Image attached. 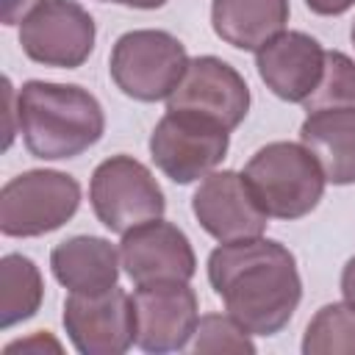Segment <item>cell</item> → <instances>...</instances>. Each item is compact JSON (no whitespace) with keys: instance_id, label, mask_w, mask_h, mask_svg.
I'll use <instances>...</instances> for the list:
<instances>
[{"instance_id":"obj_8","label":"cell","mask_w":355,"mask_h":355,"mask_svg":"<svg viewBox=\"0 0 355 355\" xmlns=\"http://www.w3.org/2000/svg\"><path fill=\"white\" fill-rule=\"evenodd\" d=\"M97 28L92 14L75 0H44L19 25L22 53L55 69H78L94 50Z\"/></svg>"},{"instance_id":"obj_27","label":"cell","mask_w":355,"mask_h":355,"mask_svg":"<svg viewBox=\"0 0 355 355\" xmlns=\"http://www.w3.org/2000/svg\"><path fill=\"white\" fill-rule=\"evenodd\" d=\"M119 6H128V8H141V11H153V8H161L166 0H116Z\"/></svg>"},{"instance_id":"obj_25","label":"cell","mask_w":355,"mask_h":355,"mask_svg":"<svg viewBox=\"0 0 355 355\" xmlns=\"http://www.w3.org/2000/svg\"><path fill=\"white\" fill-rule=\"evenodd\" d=\"M305 6L319 17H338L355 6V0H305Z\"/></svg>"},{"instance_id":"obj_10","label":"cell","mask_w":355,"mask_h":355,"mask_svg":"<svg viewBox=\"0 0 355 355\" xmlns=\"http://www.w3.org/2000/svg\"><path fill=\"white\" fill-rule=\"evenodd\" d=\"M61 322L80 355H122L136 344L133 300L119 286L100 294L69 291Z\"/></svg>"},{"instance_id":"obj_2","label":"cell","mask_w":355,"mask_h":355,"mask_svg":"<svg viewBox=\"0 0 355 355\" xmlns=\"http://www.w3.org/2000/svg\"><path fill=\"white\" fill-rule=\"evenodd\" d=\"M17 116L22 144L42 161L78 158L105 133L100 100L78 83H22L17 92Z\"/></svg>"},{"instance_id":"obj_17","label":"cell","mask_w":355,"mask_h":355,"mask_svg":"<svg viewBox=\"0 0 355 355\" xmlns=\"http://www.w3.org/2000/svg\"><path fill=\"white\" fill-rule=\"evenodd\" d=\"M288 14V0H211L214 33L247 53H258L269 39L283 33Z\"/></svg>"},{"instance_id":"obj_19","label":"cell","mask_w":355,"mask_h":355,"mask_svg":"<svg viewBox=\"0 0 355 355\" xmlns=\"http://www.w3.org/2000/svg\"><path fill=\"white\" fill-rule=\"evenodd\" d=\"M302 355H355V308L347 302L322 305L305 327Z\"/></svg>"},{"instance_id":"obj_28","label":"cell","mask_w":355,"mask_h":355,"mask_svg":"<svg viewBox=\"0 0 355 355\" xmlns=\"http://www.w3.org/2000/svg\"><path fill=\"white\" fill-rule=\"evenodd\" d=\"M349 39H352V47H355V22H352V31H349Z\"/></svg>"},{"instance_id":"obj_24","label":"cell","mask_w":355,"mask_h":355,"mask_svg":"<svg viewBox=\"0 0 355 355\" xmlns=\"http://www.w3.org/2000/svg\"><path fill=\"white\" fill-rule=\"evenodd\" d=\"M3 97H6V114H3V116H6V130H3V133H6V141H3V147L8 150L11 141H14V133H19V130L11 125V119H19V116H17V92H14V86H11L8 78L3 80Z\"/></svg>"},{"instance_id":"obj_4","label":"cell","mask_w":355,"mask_h":355,"mask_svg":"<svg viewBox=\"0 0 355 355\" xmlns=\"http://www.w3.org/2000/svg\"><path fill=\"white\" fill-rule=\"evenodd\" d=\"M189 67V53L178 36L158 28L122 33L108 58L114 86L139 103L166 100Z\"/></svg>"},{"instance_id":"obj_26","label":"cell","mask_w":355,"mask_h":355,"mask_svg":"<svg viewBox=\"0 0 355 355\" xmlns=\"http://www.w3.org/2000/svg\"><path fill=\"white\" fill-rule=\"evenodd\" d=\"M341 297L349 308H355V255L341 269Z\"/></svg>"},{"instance_id":"obj_18","label":"cell","mask_w":355,"mask_h":355,"mask_svg":"<svg viewBox=\"0 0 355 355\" xmlns=\"http://www.w3.org/2000/svg\"><path fill=\"white\" fill-rule=\"evenodd\" d=\"M44 300V280L39 266L19 252H8L0 261V327L8 330L36 316Z\"/></svg>"},{"instance_id":"obj_20","label":"cell","mask_w":355,"mask_h":355,"mask_svg":"<svg viewBox=\"0 0 355 355\" xmlns=\"http://www.w3.org/2000/svg\"><path fill=\"white\" fill-rule=\"evenodd\" d=\"M302 105L305 111L355 108V61L341 50H327L322 80Z\"/></svg>"},{"instance_id":"obj_7","label":"cell","mask_w":355,"mask_h":355,"mask_svg":"<svg viewBox=\"0 0 355 355\" xmlns=\"http://www.w3.org/2000/svg\"><path fill=\"white\" fill-rule=\"evenodd\" d=\"M147 147L153 164L172 183L189 186L222 164L230 147V130L191 111H166L155 122Z\"/></svg>"},{"instance_id":"obj_9","label":"cell","mask_w":355,"mask_h":355,"mask_svg":"<svg viewBox=\"0 0 355 355\" xmlns=\"http://www.w3.org/2000/svg\"><path fill=\"white\" fill-rule=\"evenodd\" d=\"M136 313V347L150 355L180 352L191 344L200 302L189 280L139 283L130 294Z\"/></svg>"},{"instance_id":"obj_12","label":"cell","mask_w":355,"mask_h":355,"mask_svg":"<svg viewBox=\"0 0 355 355\" xmlns=\"http://www.w3.org/2000/svg\"><path fill=\"white\" fill-rule=\"evenodd\" d=\"M191 214L219 244L263 236L269 225V216L255 200L247 178L233 169H214L200 180L191 197Z\"/></svg>"},{"instance_id":"obj_6","label":"cell","mask_w":355,"mask_h":355,"mask_svg":"<svg viewBox=\"0 0 355 355\" xmlns=\"http://www.w3.org/2000/svg\"><path fill=\"white\" fill-rule=\"evenodd\" d=\"M89 202L97 222L119 236L136 225L161 219L166 211L164 189L133 155H111L94 166L89 180Z\"/></svg>"},{"instance_id":"obj_29","label":"cell","mask_w":355,"mask_h":355,"mask_svg":"<svg viewBox=\"0 0 355 355\" xmlns=\"http://www.w3.org/2000/svg\"><path fill=\"white\" fill-rule=\"evenodd\" d=\"M103 3H116V0H103Z\"/></svg>"},{"instance_id":"obj_16","label":"cell","mask_w":355,"mask_h":355,"mask_svg":"<svg viewBox=\"0 0 355 355\" xmlns=\"http://www.w3.org/2000/svg\"><path fill=\"white\" fill-rule=\"evenodd\" d=\"M300 141L313 153L327 183H355V108L308 111L300 125Z\"/></svg>"},{"instance_id":"obj_5","label":"cell","mask_w":355,"mask_h":355,"mask_svg":"<svg viewBox=\"0 0 355 355\" xmlns=\"http://www.w3.org/2000/svg\"><path fill=\"white\" fill-rule=\"evenodd\" d=\"M80 208V183L61 169H28L0 189V233L36 239L64 227Z\"/></svg>"},{"instance_id":"obj_14","label":"cell","mask_w":355,"mask_h":355,"mask_svg":"<svg viewBox=\"0 0 355 355\" xmlns=\"http://www.w3.org/2000/svg\"><path fill=\"white\" fill-rule=\"evenodd\" d=\"M327 50L305 31H283L255 53V69L266 89L286 103H305L324 72Z\"/></svg>"},{"instance_id":"obj_23","label":"cell","mask_w":355,"mask_h":355,"mask_svg":"<svg viewBox=\"0 0 355 355\" xmlns=\"http://www.w3.org/2000/svg\"><path fill=\"white\" fill-rule=\"evenodd\" d=\"M44 0H3V25H22L28 14H33Z\"/></svg>"},{"instance_id":"obj_21","label":"cell","mask_w":355,"mask_h":355,"mask_svg":"<svg viewBox=\"0 0 355 355\" xmlns=\"http://www.w3.org/2000/svg\"><path fill=\"white\" fill-rule=\"evenodd\" d=\"M191 352H255L250 333L227 313H205L197 322V330L189 344Z\"/></svg>"},{"instance_id":"obj_3","label":"cell","mask_w":355,"mask_h":355,"mask_svg":"<svg viewBox=\"0 0 355 355\" xmlns=\"http://www.w3.org/2000/svg\"><path fill=\"white\" fill-rule=\"evenodd\" d=\"M272 219H302L308 216L327 186V178L302 141H272L261 147L241 172Z\"/></svg>"},{"instance_id":"obj_11","label":"cell","mask_w":355,"mask_h":355,"mask_svg":"<svg viewBox=\"0 0 355 355\" xmlns=\"http://www.w3.org/2000/svg\"><path fill=\"white\" fill-rule=\"evenodd\" d=\"M166 111H191L236 130L250 111V86L236 67L216 55L189 58V67L166 97Z\"/></svg>"},{"instance_id":"obj_13","label":"cell","mask_w":355,"mask_h":355,"mask_svg":"<svg viewBox=\"0 0 355 355\" xmlns=\"http://www.w3.org/2000/svg\"><path fill=\"white\" fill-rule=\"evenodd\" d=\"M119 261L136 286L155 280H191L197 272V255L189 236L164 216L122 233Z\"/></svg>"},{"instance_id":"obj_15","label":"cell","mask_w":355,"mask_h":355,"mask_svg":"<svg viewBox=\"0 0 355 355\" xmlns=\"http://www.w3.org/2000/svg\"><path fill=\"white\" fill-rule=\"evenodd\" d=\"M119 250L103 236H72L53 247V277L72 294H100L119 280Z\"/></svg>"},{"instance_id":"obj_1","label":"cell","mask_w":355,"mask_h":355,"mask_svg":"<svg viewBox=\"0 0 355 355\" xmlns=\"http://www.w3.org/2000/svg\"><path fill=\"white\" fill-rule=\"evenodd\" d=\"M208 283L250 336L280 333L302 300V280L291 250L263 236L214 247L208 255Z\"/></svg>"},{"instance_id":"obj_22","label":"cell","mask_w":355,"mask_h":355,"mask_svg":"<svg viewBox=\"0 0 355 355\" xmlns=\"http://www.w3.org/2000/svg\"><path fill=\"white\" fill-rule=\"evenodd\" d=\"M14 352H25V355L61 352V344H58L50 333L39 330V333H33V336H28V338H17V341H11V344H6V347H3V355H14Z\"/></svg>"}]
</instances>
